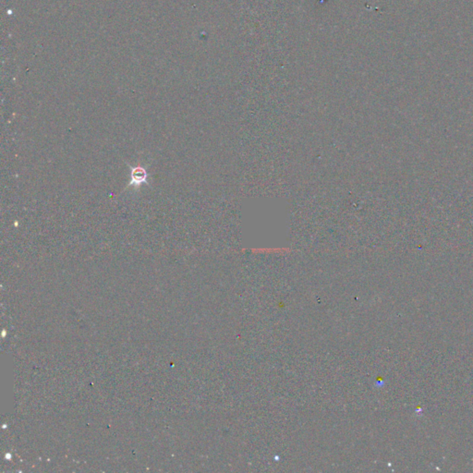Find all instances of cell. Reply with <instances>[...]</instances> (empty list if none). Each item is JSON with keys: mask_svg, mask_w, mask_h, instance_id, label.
<instances>
[{"mask_svg": "<svg viewBox=\"0 0 473 473\" xmlns=\"http://www.w3.org/2000/svg\"><path fill=\"white\" fill-rule=\"evenodd\" d=\"M129 169H130V174H129L130 178L127 188L134 187L137 189L143 184L149 185V181H148L149 174L146 168L142 166H136V167L129 166Z\"/></svg>", "mask_w": 473, "mask_h": 473, "instance_id": "6da1fadb", "label": "cell"}]
</instances>
